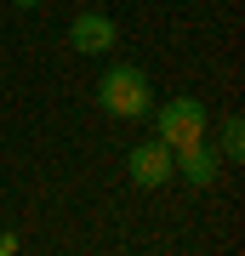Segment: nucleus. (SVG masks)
Segmentation results:
<instances>
[{
	"label": "nucleus",
	"instance_id": "423d86ee",
	"mask_svg": "<svg viewBox=\"0 0 245 256\" xmlns=\"http://www.w3.org/2000/svg\"><path fill=\"white\" fill-rule=\"evenodd\" d=\"M245 154V120H222V160H239Z\"/></svg>",
	"mask_w": 245,
	"mask_h": 256
},
{
	"label": "nucleus",
	"instance_id": "20e7f679",
	"mask_svg": "<svg viewBox=\"0 0 245 256\" xmlns=\"http://www.w3.org/2000/svg\"><path fill=\"white\" fill-rule=\"evenodd\" d=\"M114 40H120V28H114V18H103V12H80V18L69 23V46L80 52V57L114 52Z\"/></svg>",
	"mask_w": 245,
	"mask_h": 256
},
{
	"label": "nucleus",
	"instance_id": "39448f33",
	"mask_svg": "<svg viewBox=\"0 0 245 256\" xmlns=\"http://www.w3.org/2000/svg\"><path fill=\"white\" fill-rule=\"evenodd\" d=\"M171 176H182V182H194V188H205L211 176H217V154H211V142L177 148V154H171Z\"/></svg>",
	"mask_w": 245,
	"mask_h": 256
},
{
	"label": "nucleus",
	"instance_id": "7ed1b4c3",
	"mask_svg": "<svg viewBox=\"0 0 245 256\" xmlns=\"http://www.w3.org/2000/svg\"><path fill=\"white\" fill-rule=\"evenodd\" d=\"M126 171H131L137 188H165V182H171V148H165L160 137L137 142L131 154H126Z\"/></svg>",
	"mask_w": 245,
	"mask_h": 256
},
{
	"label": "nucleus",
	"instance_id": "6e6552de",
	"mask_svg": "<svg viewBox=\"0 0 245 256\" xmlns=\"http://www.w3.org/2000/svg\"><path fill=\"white\" fill-rule=\"evenodd\" d=\"M12 6H40V0H12Z\"/></svg>",
	"mask_w": 245,
	"mask_h": 256
},
{
	"label": "nucleus",
	"instance_id": "0eeeda50",
	"mask_svg": "<svg viewBox=\"0 0 245 256\" xmlns=\"http://www.w3.org/2000/svg\"><path fill=\"white\" fill-rule=\"evenodd\" d=\"M12 250H18V239H12V234H0V256H12Z\"/></svg>",
	"mask_w": 245,
	"mask_h": 256
},
{
	"label": "nucleus",
	"instance_id": "f03ea898",
	"mask_svg": "<svg viewBox=\"0 0 245 256\" xmlns=\"http://www.w3.org/2000/svg\"><path fill=\"white\" fill-rule=\"evenodd\" d=\"M154 114V137L171 148H188V142H205V126H211V114H205V102L200 97H165L160 108H148Z\"/></svg>",
	"mask_w": 245,
	"mask_h": 256
},
{
	"label": "nucleus",
	"instance_id": "f257e3e1",
	"mask_svg": "<svg viewBox=\"0 0 245 256\" xmlns=\"http://www.w3.org/2000/svg\"><path fill=\"white\" fill-rule=\"evenodd\" d=\"M97 108L109 120H148L154 108V86H148V74L137 63H120L97 80Z\"/></svg>",
	"mask_w": 245,
	"mask_h": 256
}]
</instances>
